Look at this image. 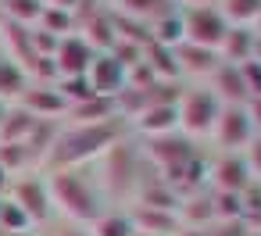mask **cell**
I'll list each match as a JSON object with an SVG mask.
<instances>
[{
    "mask_svg": "<svg viewBox=\"0 0 261 236\" xmlns=\"http://www.w3.org/2000/svg\"><path fill=\"white\" fill-rule=\"evenodd\" d=\"M129 133L125 118H108V122H93V125H75V122H61L58 136L50 143V154L43 161V172H58V168H83L100 161L122 136Z\"/></svg>",
    "mask_w": 261,
    "mask_h": 236,
    "instance_id": "6da1fadb",
    "label": "cell"
},
{
    "mask_svg": "<svg viewBox=\"0 0 261 236\" xmlns=\"http://www.w3.org/2000/svg\"><path fill=\"white\" fill-rule=\"evenodd\" d=\"M47 190H50V204L54 215H61L65 222H79L90 225L104 204H100V186L93 179H86L83 168H58V172H43Z\"/></svg>",
    "mask_w": 261,
    "mask_h": 236,
    "instance_id": "7a4b0ae2",
    "label": "cell"
},
{
    "mask_svg": "<svg viewBox=\"0 0 261 236\" xmlns=\"http://www.w3.org/2000/svg\"><path fill=\"white\" fill-rule=\"evenodd\" d=\"M100 168H104L100 186H104L111 197L125 200V207H129V204L136 200L140 186H143V150L133 147L129 136H122V140L100 158Z\"/></svg>",
    "mask_w": 261,
    "mask_h": 236,
    "instance_id": "3957f363",
    "label": "cell"
},
{
    "mask_svg": "<svg viewBox=\"0 0 261 236\" xmlns=\"http://www.w3.org/2000/svg\"><path fill=\"white\" fill-rule=\"evenodd\" d=\"M175 108H179V133L186 140H193V143L197 140H211V129H215V122L222 115V100L215 97V90L207 83L182 90Z\"/></svg>",
    "mask_w": 261,
    "mask_h": 236,
    "instance_id": "277c9868",
    "label": "cell"
},
{
    "mask_svg": "<svg viewBox=\"0 0 261 236\" xmlns=\"http://www.w3.org/2000/svg\"><path fill=\"white\" fill-rule=\"evenodd\" d=\"M8 200H15V204L25 211V218H29L36 229H40V225H47V222H54V204H50V190H47L43 172L18 175V179L11 182Z\"/></svg>",
    "mask_w": 261,
    "mask_h": 236,
    "instance_id": "5b68a950",
    "label": "cell"
},
{
    "mask_svg": "<svg viewBox=\"0 0 261 236\" xmlns=\"http://www.w3.org/2000/svg\"><path fill=\"white\" fill-rule=\"evenodd\" d=\"M182 11V43H197V47H207V50H218L222 40L229 36V22L222 18L218 8H179Z\"/></svg>",
    "mask_w": 261,
    "mask_h": 236,
    "instance_id": "8992f818",
    "label": "cell"
},
{
    "mask_svg": "<svg viewBox=\"0 0 261 236\" xmlns=\"http://www.w3.org/2000/svg\"><path fill=\"white\" fill-rule=\"evenodd\" d=\"M254 125L243 104H222V115L211 129V140L218 143V154H243V147L254 140Z\"/></svg>",
    "mask_w": 261,
    "mask_h": 236,
    "instance_id": "52a82bcc",
    "label": "cell"
},
{
    "mask_svg": "<svg viewBox=\"0 0 261 236\" xmlns=\"http://www.w3.org/2000/svg\"><path fill=\"white\" fill-rule=\"evenodd\" d=\"M140 150H143V161L158 165L161 175L172 172V168H179V165H186V161H193V158L200 154L197 143L186 140L182 133H168V136H158V140H143Z\"/></svg>",
    "mask_w": 261,
    "mask_h": 236,
    "instance_id": "ba28073f",
    "label": "cell"
},
{
    "mask_svg": "<svg viewBox=\"0 0 261 236\" xmlns=\"http://www.w3.org/2000/svg\"><path fill=\"white\" fill-rule=\"evenodd\" d=\"M179 100H158V104H147L140 108L133 118H129V129H136L143 140H158V136H168V133H179Z\"/></svg>",
    "mask_w": 261,
    "mask_h": 236,
    "instance_id": "9c48e42d",
    "label": "cell"
},
{
    "mask_svg": "<svg viewBox=\"0 0 261 236\" xmlns=\"http://www.w3.org/2000/svg\"><path fill=\"white\" fill-rule=\"evenodd\" d=\"M207 182L215 193H243L254 182V175H250L243 154H218L207 165Z\"/></svg>",
    "mask_w": 261,
    "mask_h": 236,
    "instance_id": "30bf717a",
    "label": "cell"
},
{
    "mask_svg": "<svg viewBox=\"0 0 261 236\" xmlns=\"http://www.w3.org/2000/svg\"><path fill=\"white\" fill-rule=\"evenodd\" d=\"M93 58H97V50H93L79 33H72V36L58 40V47H54V72H58V79L86 75L90 65H93Z\"/></svg>",
    "mask_w": 261,
    "mask_h": 236,
    "instance_id": "8fae6325",
    "label": "cell"
},
{
    "mask_svg": "<svg viewBox=\"0 0 261 236\" xmlns=\"http://www.w3.org/2000/svg\"><path fill=\"white\" fill-rule=\"evenodd\" d=\"M86 79H90L93 93L97 97H108V100H118L129 90V72L111 54H97L93 65H90V72H86Z\"/></svg>",
    "mask_w": 261,
    "mask_h": 236,
    "instance_id": "7c38bea8",
    "label": "cell"
},
{
    "mask_svg": "<svg viewBox=\"0 0 261 236\" xmlns=\"http://www.w3.org/2000/svg\"><path fill=\"white\" fill-rule=\"evenodd\" d=\"M18 104L29 115H36L40 122H61L65 111H68V104H65V97L58 93L54 83H29V90H25V97Z\"/></svg>",
    "mask_w": 261,
    "mask_h": 236,
    "instance_id": "4fadbf2b",
    "label": "cell"
},
{
    "mask_svg": "<svg viewBox=\"0 0 261 236\" xmlns=\"http://www.w3.org/2000/svg\"><path fill=\"white\" fill-rule=\"evenodd\" d=\"M175 65H179V75L186 79H211L222 65V54L218 50H207V47H197V43H179L175 47Z\"/></svg>",
    "mask_w": 261,
    "mask_h": 236,
    "instance_id": "5bb4252c",
    "label": "cell"
},
{
    "mask_svg": "<svg viewBox=\"0 0 261 236\" xmlns=\"http://www.w3.org/2000/svg\"><path fill=\"white\" fill-rule=\"evenodd\" d=\"M207 86L215 90V97L222 104H247V86H243V75H240V65H218V72L207 79Z\"/></svg>",
    "mask_w": 261,
    "mask_h": 236,
    "instance_id": "9a60e30c",
    "label": "cell"
},
{
    "mask_svg": "<svg viewBox=\"0 0 261 236\" xmlns=\"http://www.w3.org/2000/svg\"><path fill=\"white\" fill-rule=\"evenodd\" d=\"M111 11H118V15H125V18L150 29L158 18L175 11V0H118V4H111Z\"/></svg>",
    "mask_w": 261,
    "mask_h": 236,
    "instance_id": "2e32d148",
    "label": "cell"
},
{
    "mask_svg": "<svg viewBox=\"0 0 261 236\" xmlns=\"http://www.w3.org/2000/svg\"><path fill=\"white\" fill-rule=\"evenodd\" d=\"M36 129H40L36 115H29L22 104H8L4 125H0V143H29Z\"/></svg>",
    "mask_w": 261,
    "mask_h": 236,
    "instance_id": "e0dca14e",
    "label": "cell"
},
{
    "mask_svg": "<svg viewBox=\"0 0 261 236\" xmlns=\"http://www.w3.org/2000/svg\"><path fill=\"white\" fill-rule=\"evenodd\" d=\"M129 215H133L136 232H150V236H175V229H179L175 211H158V207H140V204H133V207H129Z\"/></svg>",
    "mask_w": 261,
    "mask_h": 236,
    "instance_id": "ac0fdd59",
    "label": "cell"
},
{
    "mask_svg": "<svg viewBox=\"0 0 261 236\" xmlns=\"http://www.w3.org/2000/svg\"><path fill=\"white\" fill-rule=\"evenodd\" d=\"M108 118H122V115H118V108H115V100H108V97H93V100H86V104L68 108V115H65L61 122L93 125V122H108Z\"/></svg>",
    "mask_w": 261,
    "mask_h": 236,
    "instance_id": "d6986e66",
    "label": "cell"
},
{
    "mask_svg": "<svg viewBox=\"0 0 261 236\" xmlns=\"http://www.w3.org/2000/svg\"><path fill=\"white\" fill-rule=\"evenodd\" d=\"M90 232L93 236H136V225H133V215L129 207H104L93 222H90Z\"/></svg>",
    "mask_w": 261,
    "mask_h": 236,
    "instance_id": "ffe728a7",
    "label": "cell"
},
{
    "mask_svg": "<svg viewBox=\"0 0 261 236\" xmlns=\"http://www.w3.org/2000/svg\"><path fill=\"white\" fill-rule=\"evenodd\" d=\"M254 29H229V36L222 40V47H218V54H222V61L225 65H243V61H250L254 58Z\"/></svg>",
    "mask_w": 261,
    "mask_h": 236,
    "instance_id": "44dd1931",
    "label": "cell"
},
{
    "mask_svg": "<svg viewBox=\"0 0 261 236\" xmlns=\"http://www.w3.org/2000/svg\"><path fill=\"white\" fill-rule=\"evenodd\" d=\"M29 90V75L11 61V58H0V100L4 104H18Z\"/></svg>",
    "mask_w": 261,
    "mask_h": 236,
    "instance_id": "7402d4cb",
    "label": "cell"
},
{
    "mask_svg": "<svg viewBox=\"0 0 261 236\" xmlns=\"http://www.w3.org/2000/svg\"><path fill=\"white\" fill-rule=\"evenodd\" d=\"M218 11L232 29H254L261 15V0H218Z\"/></svg>",
    "mask_w": 261,
    "mask_h": 236,
    "instance_id": "603a6c76",
    "label": "cell"
},
{
    "mask_svg": "<svg viewBox=\"0 0 261 236\" xmlns=\"http://www.w3.org/2000/svg\"><path fill=\"white\" fill-rule=\"evenodd\" d=\"M43 8H47L43 0H4V22L22 25V29H33V25H40Z\"/></svg>",
    "mask_w": 261,
    "mask_h": 236,
    "instance_id": "cb8c5ba5",
    "label": "cell"
},
{
    "mask_svg": "<svg viewBox=\"0 0 261 236\" xmlns=\"http://www.w3.org/2000/svg\"><path fill=\"white\" fill-rule=\"evenodd\" d=\"M40 29L50 33V36H58V40H65V36L75 33V15L65 11V8H50V4H47L43 15H40Z\"/></svg>",
    "mask_w": 261,
    "mask_h": 236,
    "instance_id": "d4e9b609",
    "label": "cell"
},
{
    "mask_svg": "<svg viewBox=\"0 0 261 236\" xmlns=\"http://www.w3.org/2000/svg\"><path fill=\"white\" fill-rule=\"evenodd\" d=\"M54 86H58V93L65 97V104H68V108L86 104V100H93V97H97L86 75H75V79H54ZM65 115H68V111H65Z\"/></svg>",
    "mask_w": 261,
    "mask_h": 236,
    "instance_id": "484cf974",
    "label": "cell"
},
{
    "mask_svg": "<svg viewBox=\"0 0 261 236\" xmlns=\"http://www.w3.org/2000/svg\"><path fill=\"white\" fill-rule=\"evenodd\" d=\"M243 161H247V168H250V175L261 182V133L243 147Z\"/></svg>",
    "mask_w": 261,
    "mask_h": 236,
    "instance_id": "4316f807",
    "label": "cell"
},
{
    "mask_svg": "<svg viewBox=\"0 0 261 236\" xmlns=\"http://www.w3.org/2000/svg\"><path fill=\"white\" fill-rule=\"evenodd\" d=\"M204 236H247V225L243 222H211L204 229Z\"/></svg>",
    "mask_w": 261,
    "mask_h": 236,
    "instance_id": "83f0119b",
    "label": "cell"
},
{
    "mask_svg": "<svg viewBox=\"0 0 261 236\" xmlns=\"http://www.w3.org/2000/svg\"><path fill=\"white\" fill-rule=\"evenodd\" d=\"M47 236H93V232H90V225H79V222H65L61 218Z\"/></svg>",
    "mask_w": 261,
    "mask_h": 236,
    "instance_id": "f1b7e54d",
    "label": "cell"
},
{
    "mask_svg": "<svg viewBox=\"0 0 261 236\" xmlns=\"http://www.w3.org/2000/svg\"><path fill=\"white\" fill-rule=\"evenodd\" d=\"M243 108H247V115H250V125H254V133H261V97H250Z\"/></svg>",
    "mask_w": 261,
    "mask_h": 236,
    "instance_id": "f546056e",
    "label": "cell"
},
{
    "mask_svg": "<svg viewBox=\"0 0 261 236\" xmlns=\"http://www.w3.org/2000/svg\"><path fill=\"white\" fill-rule=\"evenodd\" d=\"M11 182H15V175H11L4 165H0V200H4V197L11 193Z\"/></svg>",
    "mask_w": 261,
    "mask_h": 236,
    "instance_id": "4dcf8cb0",
    "label": "cell"
},
{
    "mask_svg": "<svg viewBox=\"0 0 261 236\" xmlns=\"http://www.w3.org/2000/svg\"><path fill=\"white\" fill-rule=\"evenodd\" d=\"M175 8H218V0H175Z\"/></svg>",
    "mask_w": 261,
    "mask_h": 236,
    "instance_id": "1f68e13d",
    "label": "cell"
},
{
    "mask_svg": "<svg viewBox=\"0 0 261 236\" xmlns=\"http://www.w3.org/2000/svg\"><path fill=\"white\" fill-rule=\"evenodd\" d=\"M4 115H8V104H4V100H0V125H4Z\"/></svg>",
    "mask_w": 261,
    "mask_h": 236,
    "instance_id": "d6a6232c",
    "label": "cell"
},
{
    "mask_svg": "<svg viewBox=\"0 0 261 236\" xmlns=\"http://www.w3.org/2000/svg\"><path fill=\"white\" fill-rule=\"evenodd\" d=\"M15 236H43V232H36V229H29V232H15Z\"/></svg>",
    "mask_w": 261,
    "mask_h": 236,
    "instance_id": "836d02e7",
    "label": "cell"
},
{
    "mask_svg": "<svg viewBox=\"0 0 261 236\" xmlns=\"http://www.w3.org/2000/svg\"><path fill=\"white\" fill-rule=\"evenodd\" d=\"M254 36H261V15H257V22H254Z\"/></svg>",
    "mask_w": 261,
    "mask_h": 236,
    "instance_id": "e575fe53",
    "label": "cell"
},
{
    "mask_svg": "<svg viewBox=\"0 0 261 236\" xmlns=\"http://www.w3.org/2000/svg\"><path fill=\"white\" fill-rule=\"evenodd\" d=\"M0 25H4V0H0Z\"/></svg>",
    "mask_w": 261,
    "mask_h": 236,
    "instance_id": "d590c367",
    "label": "cell"
},
{
    "mask_svg": "<svg viewBox=\"0 0 261 236\" xmlns=\"http://www.w3.org/2000/svg\"><path fill=\"white\" fill-rule=\"evenodd\" d=\"M247 236H261V229H247Z\"/></svg>",
    "mask_w": 261,
    "mask_h": 236,
    "instance_id": "8d00e7d4",
    "label": "cell"
},
{
    "mask_svg": "<svg viewBox=\"0 0 261 236\" xmlns=\"http://www.w3.org/2000/svg\"><path fill=\"white\" fill-rule=\"evenodd\" d=\"M0 58H4V36H0Z\"/></svg>",
    "mask_w": 261,
    "mask_h": 236,
    "instance_id": "74e56055",
    "label": "cell"
},
{
    "mask_svg": "<svg viewBox=\"0 0 261 236\" xmlns=\"http://www.w3.org/2000/svg\"><path fill=\"white\" fill-rule=\"evenodd\" d=\"M136 236H150V232H136Z\"/></svg>",
    "mask_w": 261,
    "mask_h": 236,
    "instance_id": "f35d334b",
    "label": "cell"
}]
</instances>
